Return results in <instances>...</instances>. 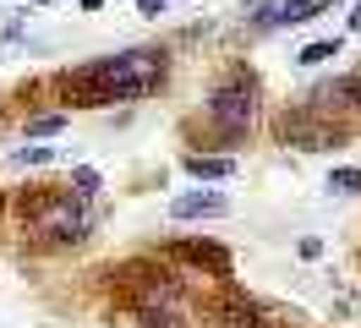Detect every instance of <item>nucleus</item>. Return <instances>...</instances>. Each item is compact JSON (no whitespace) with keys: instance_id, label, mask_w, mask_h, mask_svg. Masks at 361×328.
I'll list each match as a JSON object with an SVG mask.
<instances>
[{"instance_id":"9","label":"nucleus","mask_w":361,"mask_h":328,"mask_svg":"<svg viewBox=\"0 0 361 328\" xmlns=\"http://www.w3.org/2000/svg\"><path fill=\"white\" fill-rule=\"evenodd\" d=\"M137 328H186L176 306H137Z\"/></svg>"},{"instance_id":"5","label":"nucleus","mask_w":361,"mask_h":328,"mask_svg":"<svg viewBox=\"0 0 361 328\" xmlns=\"http://www.w3.org/2000/svg\"><path fill=\"white\" fill-rule=\"evenodd\" d=\"M279 137H285V142H295V148L323 153V148H345V142H350V126H334V121H323V115H312V109L295 104V109H285Z\"/></svg>"},{"instance_id":"11","label":"nucleus","mask_w":361,"mask_h":328,"mask_svg":"<svg viewBox=\"0 0 361 328\" xmlns=\"http://www.w3.org/2000/svg\"><path fill=\"white\" fill-rule=\"evenodd\" d=\"M329 197H356L361 192V170H329Z\"/></svg>"},{"instance_id":"1","label":"nucleus","mask_w":361,"mask_h":328,"mask_svg":"<svg viewBox=\"0 0 361 328\" xmlns=\"http://www.w3.org/2000/svg\"><path fill=\"white\" fill-rule=\"evenodd\" d=\"M164 49H121V55H99V61L77 66L66 87L77 93V104H115V99H142L164 83Z\"/></svg>"},{"instance_id":"17","label":"nucleus","mask_w":361,"mask_h":328,"mask_svg":"<svg viewBox=\"0 0 361 328\" xmlns=\"http://www.w3.org/2000/svg\"><path fill=\"white\" fill-rule=\"evenodd\" d=\"M350 28H356V33H361V6H356V17H350Z\"/></svg>"},{"instance_id":"8","label":"nucleus","mask_w":361,"mask_h":328,"mask_svg":"<svg viewBox=\"0 0 361 328\" xmlns=\"http://www.w3.org/2000/svg\"><path fill=\"white\" fill-rule=\"evenodd\" d=\"M176 252L192 262V268H214V274H230V252H225V246H214V241H180Z\"/></svg>"},{"instance_id":"4","label":"nucleus","mask_w":361,"mask_h":328,"mask_svg":"<svg viewBox=\"0 0 361 328\" xmlns=\"http://www.w3.org/2000/svg\"><path fill=\"white\" fill-rule=\"evenodd\" d=\"M301 109H312V115L334 121V126H356L361 121V71H339L329 83H312Z\"/></svg>"},{"instance_id":"12","label":"nucleus","mask_w":361,"mask_h":328,"mask_svg":"<svg viewBox=\"0 0 361 328\" xmlns=\"http://www.w3.org/2000/svg\"><path fill=\"white\" fill-rule=\"evenodd\" d=\"M334 55H339V39H312L295 61H301V66H323V61H334Z\"/></svg>"},{"instance_id":"7","label":"nucleus","mask_w":361,"mask_h":328,"mask_svg":"<svg viewBox=\"0 0 361 328\" xmlns=\"http://www.w3.org/2000/svg\"><path fill=\"white\" fill-rule=\"evenodd\" d=\"M180 164H186L192 181H225V175H235V159H230V153H186Z\"/></svg>"},{"instance_id":"6","label":"nucleus","mask_w":361,"mask_h":328,"mask_svg":"<svg viewBox=\"0 0 361 328\" xmlns=\"http://www.w3.org/2000/svg\"><path fill=\"white\" fill-rule=\"evenodd\" d=\"M219 214H230V197H219V192H180L176 202H170V219H176V224H192V219H219Z\"/></svg>"},{"instance_id":"16","label":"nucleus","mask_w":361,"mask_h":328,"mask_svg":"<svg viewBox=\"0 0 361 328\" xmlns=\"http://www.w3.org/2000/svg\"><path fill=\"white\" fill-rule=\"evenodd\" d=\"M77 6H82V11H104V0H77Z\"/></svg>"},{"instance_id":"3","label":"nucleus","mask_w":361,"mask_h":328,"mask_svg":"<svg viewBox=\"0 0 361 328\" xmlns=\"http://www.w3.org/2000/svg\"><path fill=\"white\" fill-rule=\"evenodd\" d=\"M203 109H208V126L219 131V142L235 148V142L252 131V121H257V83H252L247 71H230L225 83L208 93Z\"/></svg>"},{"instance_id":"14","label":"nucleus","mask_w":361,"mask_h":328,"mask_svg":"<svg viewBox=\"0 0 361 328\" xmlns=\"http://www.w3.org/2000/svg\"><path fill=\"white\" fill-rule=\"evenodd\" d=\"M55 131H66V115H39V121H27V137H55Z\"/></svg>"},{"instance_id":"10","label":"nucleus","mask_w":361,"mask_h":328,"mask_svg":"<svg viewBox=\"0 0 361 328\" xmlns=\"http://www.w3.org/2000/svg\"><path fill=\"white\" fill-rule=\"evenodd\" d=\"M71 197H82V202H93V197L104 192V181H99V170H93V164H77V170H71V186H66Z\"/></svg>"},{"instance_id":"13","label":"nucleus","mask_w":361,"mask_h":328,"mask_svg":"<svg viewBox=\"0 0 361 328\" xmlns=\"http://www.w3.org/2000/svg\"><path fill=\"white\" fill-rule=\"evenodd\" d=\"M49 159H55V148H17V153H11L17 170H39V164H49Z\"/></svg>"},{"instance_id":"15","label":"nucleus","mask_w":361,"mask_h":328,"mask_svg":"<svg viewBox=\"0 0 361 328\" xmlns=\"http://www.w3.org/2000/svg\"><path fill=\"white\" fill-rule=\"evenodd\" d=\"M164 6H170V0H137V11H142V17H159Z\"/></svg>"},{"instance_id":"2","label":"nucleus","mask_w":361,"mask_h":328,"mask_svg":"<svg viewBox=\"0 0 361 328\" xmlns=\"http://www.w3.org/2000/svg\"><path fill=\"white\" fill-rule=\"evenodd\" d=\"M93 202H82V197H71V192H44V197H33L27 202V214H23V230L27 241H39V246H77V241L93 230Z\"/></svg>"}]
</instances>
